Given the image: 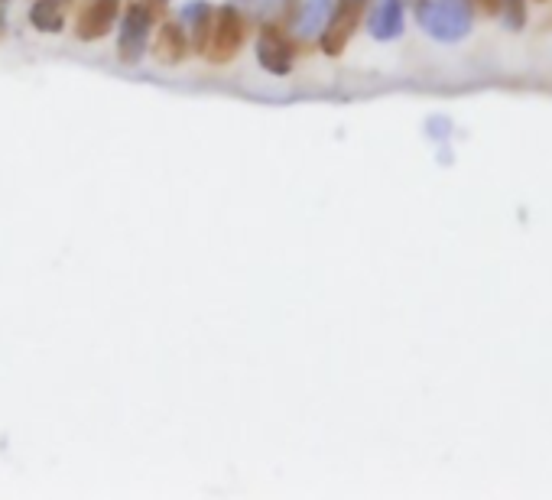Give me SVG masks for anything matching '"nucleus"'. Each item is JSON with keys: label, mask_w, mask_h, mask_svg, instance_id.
Returning a JSON list of instances; mask_svg holds the SVG:
<instances>
[{"label": "nucleus", "mask_w": 552, "mask_h": 500, "mask_svg": "<svg viewBox=\"0 0 552 500\" xmlns=\"http://www.w3.org/2000/svg\"><path fill=\"white\" fill-rule=\"evenodd\" d=\"M169 0H124L121 30H117V62L137 65L150 49L153 30L166 20Z\"/></svg>", "instance_id": "1"}, {"label": "nucleus", "mask_w": 552, "mask_h": 500, "mask_svg": "<svg viewBox=\"0 0 552 500\" xmlns=\"http://www.w3.org/2000/svg\"><path fill=\"white\" fill-rule=\"evenodd\" d=\"M416 23L439 43H462L475 26V7L468 0H413Z\"/></svg>", "instance_id": "2"}, {"label": "nucleus", "mask_w": 552, "mask_h": 500, "mask_svg": "<svg viewBox=\"0 0 552 500\" xmlns=\"http://www.w3.org/2000/svg\"><path fill=\"white\" fill-rule=\"evenodd\" d=\"M371 7H374V0H335V4L328 7L325 26L319 33L322 56H328V59L345 56V49L351 46V39L358 36L361 23L367 20Z\"/></svg>", "instance_id": "3"}, {"label": "nucleus", "mask_w": 552, "mask_h": 500, "mask_svg": "<svg viewBox=\"0 0 552 500\" xmlns=\"http://www.w3.org/2000/svg\"><path fill=\"white\" fill-rule=\"evenodd\" d=\"M247 36H251V20H247V13L231 4L218 7L215 23H212V39H208L202 59L212 65H231L241 56Z\"/></svg>", "instance_id": "4"}, {"label": "nucleus", "mask_w": 552, "mask_h": 500, "mask_svg": "<svg viewBox=\"0 0 552 500\" xmlns=\"http://www.w3.org/2000/svg\"><path fill=\"white\" fill-rule=\"evenodd\" d=\"M299 52L302 49L296 43V36L286 30V23H264L257 30V62L264 72H270L276 78L293 75Z\"/></svg>", "instance_id": "5"}, {"label": "nucleus", "mask_w": 552, "mask_h": 500, "mask_svg": "<svg viewBox=\"0 0 552 500\" xmlns=\"http://www.w3.org/2000/svg\"><path fill=\"white\" fill-rule=\"evenodd\" d=\"M124 0H85L75 13V39L78 43H101L121 20Z\"/></svg>", "instance_id": "6"}, {"label": "nucleus", "mask_w": 552, "mask_h": 500, "mask_svg": "<svg viewBox=\"0 0 552 500\" xmlns=\"http://www.w3.org/2000/svg\"><path fill=\"white\" fill-rule=\"evenodd\" d=\"M150 52L156 65H166V69H176L186 59H192V39L189 30L179 20H160V30L150 39Z\"/></svg>", "instance_id": "7"}, {"label": "nucleus", "mask_w": 552, "mask_h": 500, "mask_svg": "<svg viewBox=\"0 0 552 500\" xmlns=\"http://www.w3.org/2000/svg\"><path fill=\"white\" fill-rule=\"evenodd\" d=\"M72 4H75V0H33L26 17H30V26L36 33L56 36V33L65 30V23H69Z\"/></svg>", "instance_id": "8"}, {"label": "nucleus", "mask_w": 552, "mask_h": 500, "mask_svg": "<svg viewBox=\"0 0 552 500\" xmlns=\"http://www.w3.org/2000/svg\"><path fill=\"white\" fill-rule=\"evenodd\" d=\"M403 13L406 0H380L371 13V33L374 39H397L403 33Z\"/></svg>", "instance_id": "9"}, {"label": "nucleus", "mask_w": 552, "mask_h": 500, "mask_svg": "<svg viewBox=\"0 0 552 500\" xmlns=\"http://www.w3.org/2000/svg\"><path fill=\"white\" fill-rule=\"evenodd\" d=\"M212 23H215V7L212 4H195L192 17H189V39H192V52H205L208 39H212Z\"/></svg>", "instance_id": "10"}, {"label": "nucleus", "mask_w": 552, "mask_h": 500, "mask_svg": "<svg viewBox=\"0 0 552 500\" xmlns=\"http://www.w3.org/2000/svg\"><path fill=\"white\" fill-rule=\"evenodd\" d=\"M501 17H504V23H507V30L520 33L523 26H527V20H530L527 0H504V7H501Z\"/></svg>", "instance_id": "11"}, {"label": "nucleus", "mask_w": 552, "mask_h": 500, "mask_svg": "<svg viewBox=\"0 0 552 500\" xmlns=\"http://www.w3.org/2000/svg\"><path fill=\"white\" fill-rule=\"evenodd\" d=\"M468 4L475 7L478 13H484V17H501L504 0H468Z\"/></svg>", "instance_id": "12"}, {"label": "nucleus", "mask_w": 552, "mask_h": 500, "mask_svg": "<svg viewBox=\"0 0 552 500\" xmlns=\"http://www.w3.org/2000/svg\"><path fill=\"white\" fill-rule=\"evenodd\" d=\"M7 39V0H0V43Z\"/></svg>", "instance_id": "13"}, {"label": "nucleus", "mask_w": 552, "mask_h": 500, "mask_svg": "<svg viewBox=\"0 0 552 500\" xmlns=\"http://www.w3.org/2000/svg\"><path fill=\"white\" fill-rule=\"evenodd\" d=\"M536 4H549V0H536Z\"/></svg>", "instance_id": "14"}]
</instances>
